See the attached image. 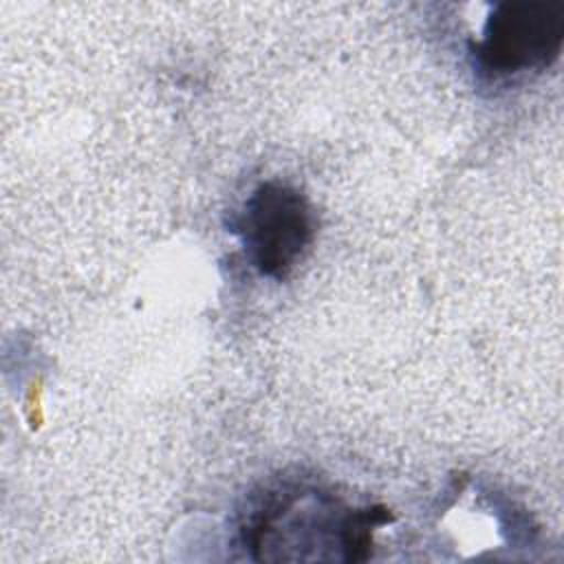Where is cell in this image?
Segmentation results:
<instances>
[{"label": "cell", "instance_id": "obj_1", "mask_svg": "<svg viewBox=\"0 0 564 564\" xmlns=\"http://www.w3.org/2000/svg\"><path fill=\"white\" fill-rule=\"evenodd\" d=\"M390 513L381 507H348L337 496L308 485H278L251 505L242 522V544L256 560H344L370 555L372 533Z\"/></svg>", "mask_w": 564, "mask_h": 564}, {"label": "cell", "instance_id": "obj_2", "mask_svg": "<svg viewBox=\"0 0 564 564\" xmlns=\"http://www.w3.org/2000/svg\"><path fill=\"white\" fill-rule=\"evenodd\" d=\"M229 231L238 236L247 262L260 275L282 280L308 251L315 238V214L300 189L267 181L245 198Z\"/></svg>", "mask_w": 564, "mask_h": 564}, {"label": "cell", "instance_id": "obj_3", "mask_svg": "<svg viewBox=\"0 0 564 564\" xmlns=\"http://www.w3.org/2000/svg\"><path fill=\"white\" fill-rule=\"evenodd\" d=\"M564 42V7L544 2H500L469 44L476 70L494 82L544 70Z\"/></svg>", "mask_w": 564, "mask_h": 564}]
</instances>
